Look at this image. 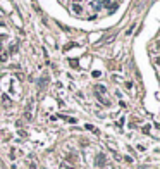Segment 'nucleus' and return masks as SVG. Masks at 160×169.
<instances>
[{
  "instance_id": "obj_2",
  "label": "nucleus",
  "mask_w": 160,
  "mask_h": 169,
  "mask_svg": "<svg viewBox=\"0 0 160 169\" xmlns=\"http://www.w3.org/2000/svg\"><path fill=\"white\" fill-rule=\"evenodd\" d=\"M7 57H9V52L3 50V48H0V60H7Z\"/></svg>"
},
{
  "instance_id": "obj_3",
  "label": "nucleus",
  "mask_w": 160,
  "mask_h": 169,
  "mask_svg": "<svg viewBox=\"0 0 160 169\" xmlns=\"http://www.w3.org/2000/svg\"><path fill=\"white\" fill-rule=\"evenodd\" d=\"M60 169H74V168H72L69 162H62V164H60Z\"/></svg>"
},
{
  "instance_id": "obj_1",
  "label": "nucleus",
  "mask_w": 160,
  "mask_h": 169,
  "mask_svg": "<svg viewBox=\"0 0 160 169\" xmlns=\"http://www.w3.org/2000/svg\"><path fill=\"white\" fill-rule=\"evenodd\" d=\"M105 164H107L105 154H98V155H96V159H95V166H96V168H103Z\"/></svg>"
}]
</instances>
